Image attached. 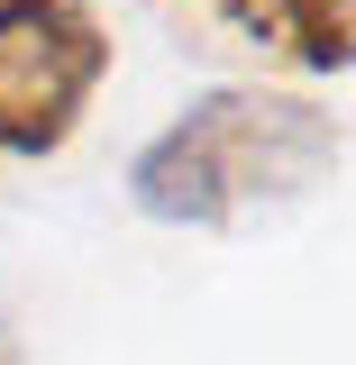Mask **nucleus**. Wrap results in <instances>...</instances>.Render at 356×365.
Returning a JSON list of instances; mask_svg holds the SVG:
<instances>
[{"label":"nucleus","mask_w":356,"mask_h":365,"mask_svg":"<svg viewBox=\"0 0 356 365\" xmlns=\"http://www.w3.org/2000/svg\"><path fill=\"white\" fill-rule=\"evenodd\" d=\"M347 137L302 91H201L128 165V201L165 228H238L338 174Z\"/></svg>","instance_id":"1"},{"label":"nucleus","mask_w":356,"mask_h":365,"mask_svg":"<svg viewBox=\"0 0 356 365\" xmlns=\"http://www.w3.org/2000/svg\"><path fill=\"white\" fill-rule=\"evenodd\" d=\"M110 73V28L83 0H0V155H55Z\"/></svg>","instance_id":"2"},{"label":"nucleus","mask_w":356,"mask_h":365,"mask_svg":"<svg viewBox=\"0 0 356 365\" xmlns=\"http://www.w3.org/2000/svg\"><path fill=\"white\" fill-rule=\"evenodd\" d=\"M220 19H238L247 37H265L274 55L311 64V73H347L356 64V0H210Z\"/></svg>","instance_id":"3"},{"label":"nucleus","mask_w":356,"mask_h":365,"mask_svg":"<svg viewBox=\"0 0 356 365\" xmlns=\"http://www.w3.org/2000/svg\"><path fill=\"white\" fill-rule=\"evenodd\" d=\"M0 365H9V356H0Z\"/></svg>","instance_id":"4"}]
</instances>
